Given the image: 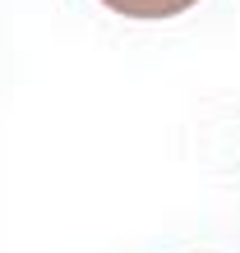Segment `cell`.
<instances>
[{
	"label": "cell",
	"instance_id": "1",
	"mask_svg": "<svg viewBox=\"0 0 240 253\" xmlns=\"http://www.w3.org/2000/svg\"><path fill=\"white\" fill-rule=\"evenodd\" d=\"M102 5L125 14V19H176L189 5H199V0H102Z\"/></svg>",
	"mask_w": 240,
	"mask_h": 253
}]
</instances>
